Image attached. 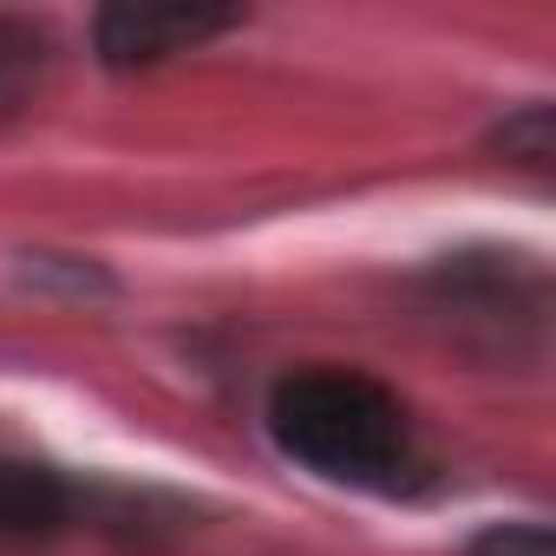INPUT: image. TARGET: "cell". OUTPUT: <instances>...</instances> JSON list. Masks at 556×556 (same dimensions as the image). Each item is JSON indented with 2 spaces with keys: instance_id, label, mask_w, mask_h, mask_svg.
Here are the masks:
<instances>
[{
  "instance_id": "cell-1",
  "label": "cell",
  "mask_w": 556,
  "mask_h": 556,
  "mask_svg": "<svg viewBox=\"0 0 556 556\" xmlns=\"http://www.w3.org/2000/svg\"><path fill=\"white\" fill-rule=\"evenodd\" d=\"M268 426L289 458L341 484H393L406 471V413L354 367L289 374L268 400Z\"/></svg>"
},
{
  "instance_id": "cell-2",
  "label": "cell",
  "mask_w": 556,
  "mask_h": 556,
  "mask_svg": "<svg viewBox=\"0 0 556 556\" xmlns=\"http://www.w3.org/2000/svg\"><path fill=\"white\" fill-rule=\"evenodd\" d=\"M229 27H236V8H210V0H118V8L99 14L92 40L105 66H157L170 53H197Z\"/></svg>"
},
{
  "instance_id": "cell-3",
  "label": "cell",
  "mask_w": 556,
  "mask_h": 556,
  "mask_svg": "<svg viewBox=\"0 0 556 556\" xmlns=\"http://www.w3.org/2000/svg\"><path fill=\"white\" fill-rule=\"evenodd\" d=\"M60 517H66V484L34 458L0 452V530L8 536H40Z\"/></svg>"
},
{
  "instance_id": "cell-4",
  "label": "cell",
  "mask_w": 556,
  "mask_h": 556,
  "mask_svg": "<svg viewBox=\"0 0 556 556\" xmlns=\"http://www.w3.org/2000/svg\"><path fill=\"white\" fill-rule=\"evenodd\" d=\"M40 34L34 27H21V21H0V112H14L21 99H27V86H34V73H40Z\"/></svg>"
},
{
  "instance_id": "cell-5",
  "label": "cell",
  "mask_w": 556,
  "mask_h": 556,
  "mask_svg": "<svg viewBox=\"0 0 556 556\" xmlns=\"http://www.w3.org/2000/svg\"><path fill=\"white\" fill-rule=\"evenodd\" d=\"M471 556H556V549H549V530L543 523H491L471 543Z\"/></svg>"
}]
</instances>
